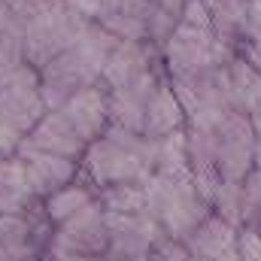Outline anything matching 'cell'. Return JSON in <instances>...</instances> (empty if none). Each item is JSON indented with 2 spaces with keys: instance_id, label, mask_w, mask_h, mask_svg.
Wrapping results in <instances>:
<instances>
[{
  "instance_id": "2e32d148",
  "label": "cell",
  "mask_w": 261,
  "mask_h": 261,
  "mask_svg": "<svg viewBox=\"0 0 261 261\" xmlns=\"http://www.w3.org/2000/svg\"><path fill=\"white\" fill-rule=\"evenodd\" d=\"M152 173L167 176V179H192V167H189V152H186V128L155 140V161H152Z\"/></svg>"
},
{
  "instance_id": "4316f807",
  "label": "cell",
  "mask_w": 261,
  "mask_h": 261,
  "mask_svg": "<svg viewBox=\"0 0 261 261\" xmlns=\"http://www.w3.org/2000/svg\"><path fill=\"white\" fill-rule=\"evenodd\" d=\"M237 252H240V261H261V234L255 228L237 231Z\"/></svg>"
},
{
  "instance_id": "cb8c5ba5",
  "label": "cell",
  "mask_w": 261,
  "mask_h": 261,
  "mask_svg": "<svg viewBox=\"0 0 261 261\" xmlns=\"http://www.w3.org/2000/svg\"><path fill=\"white\" fill-rule=\"evenodd\" d=\"M176 24H179V18H176L173 12H167V9L155 6V9H152V15L146 18V43H152L155 49H161V46L170 40V34L176 31Z\"/></svg>"
},
{
  "instance_id": "4dcf8cb0",
  "label": "cell",
  "mask_w": 261,
  "mask_h": 261,
  "mask_svg": "<svg viewBox=\"0 0 261 261\" xmlns=\"http://www.w3.org/2000/svg\"><path fill=\"white\" fill-rule=\"evenodd\" d=\"M249 31L261 34V0H249Z\"/></svg>"
},
{
  "instance_id": "e575fe53",
  "label": "cell",
  "mask_w": 261,
  "mask_h": 261,
  "mask_svg": "<svg viewBox=\"0 0 261 261\" xmlns=\"http://www.w3.org/2000/svg\"><path fill=\"white\" fill-rule=\"evenodd\" d=\"M94 3H97V6H100L103 12H110V9H116V6H119L122 0H94Z\"/></svg>"
},
{
  "instance_id": "ba28073f",
  "label": "cell",
  "mask_w": 261,
  "mask_h": 261,
  "mask_svg": "<svg viewBox=\"0 0 261 261\" xmlns=\"http://www.w3.org/2000/svg\"><path fill=\"white\" fill-rule=\"evenodd\" d=\"M213 213L210 200L197 195V189L192 186V179H179L167 200L161 203V210L155 213V219L161 222V231L167 237H176V240H186L197 225Z\"/></svg>"
},
{
  "instance_id": "30bf717a",
  "label": "cell",
  "mask_w": 261,
  "mask_h": 261,
  "mask_svg": "<svg viewBox=\"0 0 261 261\" xmlns=\"http://www.w3.org/2000/svg\"><path fill=\"white\" fill-rule=\"evenodd\" d=\"M21 161H24V173H28V192L37 200H43L52 192L79 179V161H73V158L37 152V155H24Z\"/></svg>"
},
{
  "instance_id": "603a6c76",
  "label": "cell",
  "mask_w": 261,
  "mask_h": 261,
  "mask_svg": "<svg viewBox=\"0 0 261 261\" xmlns=\"http://www.w3.org/2000/svg\"><path fill=\"white\" fill-rule=\"evenodd\" d=\"M0 192H12V195L31 197V192H28L24 161H21L18 155H6V158H0ZM34 200H37V197H34Z\"/></svg>"
},
{
  "instance_id": "e0dca14e",
  "label": "cell",
  "mask_w": 261,
  "mask_h": 261,
  "mask_svg": "<svg viewBox=\"0 0 261 261\" xmlns=\"http://www.w3.org/2000/svg\"><path fill=\"white\" fill-rule=\"evenodd\" d=\"M97 203L110 216H140V213H149L143 179H130V182H116V186L97 189Z\"/></svg>"
},
{
  "instance_id": "4fadbf2b",
  "label": "cell",
  "mask_w": 261,
  "mask_h": 261,
  "mask_svg": "<svg viewBox=\"0 0 261 261\" xmlns=\"http://www.w3.org/2000/svg\"><path fill=\"white\" fill-rule=\"evenodd\" d=\"M206 6H210L213 34L237 55L243 40L252 34L249 31V0H206Z\"/></svg>"
},
{
  "instance_id": "5bb4252c",
  "label": "cell",
  "mask_w": 261,
  "mask_h": 261,
  "mask_svg": "<svg viewBox=\"0 0 261 261\" xmlns=\"http://www.w3.org/2000/svg\"><path fill=\"white\" fill-rule=\"evenodd\" d=\"M182 243L189 246V252H192L195 261H216L225 249H231L237 243V228H231L225 219L210 213Z\"/></svg>"
},
{
  "instance_id": "d6986e66",
  "label": "cell",
  "mask_w": 261,
  "mask_h": 261,
  "mask_svg": "<svg viewBox=\"0 0 261 261\" xmlns=\"http://www.w3.org/2000/svg\"><path fill=\"white\" fill-rule=\"evenodd\" d=\"M186 152H189V167H216V152H219V134L216 130L186 128Z\"/></svg>"
},
{
  "instance_id": "836d02e7",
  "label": "cell",
  "mask_w": 261,
  "mask_h": 261,
  "mask_svg": "<svg viewBox=\"0 0 261 261\" xmlns=\"http://www.w3.org/2000/svg\"><path fill=\"white\" fill-rule=\"evenodd\" d=\"M249 116V122H252V128H255V134H261V103L252 110V113H246Z\"/></svg>"
},
{
  "instance_id": "f1b7e54d",
  "label": "cell",
  "mask_w": 261,
  "mask_h": 261,
  "mask_svg": "<svg viewBox=\"0 0 261 261\" xmlns=\"http://www.w3.org/2000/svg\"><path fill=\"white\" fill-rule=\"evenodd\" d=\"M21 134L12 128L9 122H3L0 119V158H6V155H18V146H21Z\"/></svg>"
},
{
  "instance_id": "ac0fdd59",
  "label": "cell",
  "mask_w": 261,
  "mask_h": 261,
  "mask_svg": "<svg viewBox=\"0 0 261 261\" xmlns=\"http://www.w3.org/2000/svg\"><path fill=\"white\" fill-rule=\"evenodd\" d=\"M225 70H228V79H231V103H234V113H252L261 103V76L240 55H234Z\"/></svg>"
},
{
  "instance_id": "d590c367",
  "label": "cell",
  "mask_w": 261,
  "mask_h": 261,
  "mask_svg": "<svg viewBox=\"0 0 261 261\" xmlns=\"http://www.w3.org/2000/svg\"><path fill=\"white\" fill-rule=\"evenodd\" d=\"M258 234H261V228H258Z\"/></svg>"
},
{
  "instance_id": "d4e9b609",
  "label": "cell",
  "mask_w": 261,
  "mask_h": 261,
  "mask_svg": "<svg viewBox=\"0 0 261 261\" xmlns=\"http://www.w3.org/2000/svg\"><path fill=\"white\" fill-rule=\"evenodd\" d=\"M146 261H195V258H192V252H189V246H186L182 240L161 234V237L152 243Z\"/></svg>"
},
{
  "instance_id": "484cf974",
  "label": "cell",
  "mask_w": 261,
  "mask_h": 261,
  "mask_svg": "<svg viewBox=\"0 0 261 261\" xmlns=\"http://www.w3.org/2000/svg\"><path fill=\"white\" fill-rule=\"evenodd\" d=\"M176 18H179V24H186V28L213 31V21H210V6H206V0H186Z\"/></svg>"
},
{
  "instance_id": "f546056e",
  "label": "cell",
  "mask_w": 261,
  "mask_h": 261,
  "mask_svg": "<svg viewBox=\"0 0 261 261\" xmlns=\"http://www.w3.org/2000/svg\"><path fill=\"white\" fill-rule=\"evenodd\" d=\"M40 261H97V258H85V255H73V252H61V249H46L43 255H40Z\"/></svg>"
},
{
  "instance_id": "5b68a950",
  "label": "cell",
  "mask_w": 261,
  "mask_h": 261,
  "mask_svg": "<svg viewBox=\"0 0 261 261\" xmlns=\"http://www.w3.org/2000/svg\"><path fill=\"white\" fill-rule=\"evenodd\" d=\"M149 73H164L161 52L152 43H116L100 70V85L107 91L128 88Z\"/></svg>"
},
{
  "instance_id": "52a82bcc",
  "label": "cell",
  "mask_w": 261,
  "mask_h": 261,
  "mask_svg": "<svg viewBox=\"0 0 261 261\" xmlns=\"http://www.w3.org/2000/svg\"><path fill=\"white\" fill-rule=\"evenodd\" d=\"M37 152L79 161L82 152H85V140L73 130V125L67 122V116L61 113V110H49V113L34 125V130L21 140V146H18V158H24V155H37Z\"/></svg>"
},
{
  "instance_id": "1f68e13d",
  "label": "cell",
  "mask_w": 261,
  "mask_h": 261,
  "mask_svg": "<svg viewBox=\"0 0 261 261\" xmlns=\"http://www.w3.org/2000/svg\"><path fill=\"white\" fill-rule=\"evenodd\" d=\"M152 3L161 6V9H167V12H173V15H179V9H182L186 0H152Z\"/></svg>"
},
{
  "instance_id": "6da1fadb",
  "label": "cell",
  "mask_w": 261,
  "mask_h": 261,
  "mask_svg": "<svg viewBox=\"0 0 261 261\" xmlns=\"http://www.w3.org/2000/svg\"><path fill=\"white\" fill-rule=\"evenodd\" d=\"M155 161V140H146L137 130L107 125L103 137L91 140L79 158V176L94 189H107L116 182L146 179Z\"/></svg>"
},
{
  "instance_id": "d6a6232c",
  "label": "cell",
  "mask_w": 261,
  "mask_h": 261,
  "mask_svg": "<svg viewBox=\"0 0 261 261\" xmlns=\"http://www.w3.org/2000/svg\"><path fill=\"white\" fill-rule=\"evenodd\" d=\"M252 170H261V134L252 143Z\"/></svg>"
},
{
  "instance_id": "8992f818",
  "label": "cell",
  "mask_w": 261,
  "mask_h": 261,
  "mask_svg": "<svg viewBox=\"0 0 261 261\" xmlns=\"http://www.w3.org/2000/svg\"><path fill=\"white\" fill-rule=\"evenodd\" d=\"M107 234H110L107 258L140 261L149 255L152 243L164 231H161V222L152 213H140V216H110L107 213Z\"/></svg>"
},
{
  "instance_id": "44dd1931",
  "label": "cell",
  "mask_w": 261,
  "mask_h": 261,
  "mask_svg": "<svg viewBox=\"0 0 261 261\" xmlns=\"http://www.w3.org/2000/svg\"><path fill=\"white\" fill-rule=\"evenodd\" d=\"M97 24H100L116 43H146V28H143L137 18L125 15L122 9H110V12H103V15L97 18Z\"/></svg>"
},
{
  "instance_id": "83f0119b",
  "label": "cell",
  "mask_w": 261,
  "mask_h": 261,
  "mask_svg": "<svg viewBox=\"0 0 261 261\" xmlns=\"http://www.w3.org/2000/svg\"><path fill=\"white\" fill-rule=\"evenodd\" d=\"M237 55L261 76V34H249V37L243 40V46L237 49Z\"/></svg>"
},
{
  "instance_id": "7c38bea8",
  "label": "cell",
  "mask_w": 261,
  "mask_h": 261,
  "mask_svg": "<svg viewBox=\"0 0 261 261\" xmlns=\"http://www.w3.org/2000/svg\"><path fill=\"white\" fill-rule=\"evenodd\" d=\"M46 113L49 110L40 97V88H0V119L9 122L21 137H28Z\"/></svg>"
},
{
  "instance_id": "8fae6325",
  "label": "cell",
  "mask_w": 261,
  "mask_h": 261,
  "mask_svg": "<svg viewBox=\"0 0 261 261\" xmlns=\"http://www.w3.org/2000/svg\"><path fill=\"white\" fill-rule=\"evenodd\" d=\"M182 128H186V110H182V103H179L173 85L164 79V82L152 91V97H149V103H146L143 137H146V140H161V137H170V134H176V130H182Z\"/></svg>"
},
{
  "instance_id": "7402d4cb",
  "label": "cell",
  "mask_w": 261,
  "mask_h": 261,
  "mask_svg": "<svg viewBox=\"0 0 261 261\" xmlns=\"http://www.w3.org/2000/svg\"><path fill=\"white\" fill-rule=\"evenodd\" d=\"M243 228H261V170H252L243 182Z\"/></svg>"
},
{
  "instance_id": "9a60e30c",
  "label": "cell",
  "mask_w": 261,
  "mask_h": 261,
  "mask_svg": "<svg viewBox=\"0 0 261 261\" xmlns=\"http://www.w3.org/2000/svg\"><path fill=\"white\" fill-rule=\"evenodd\" d=\"M94 197H97V189L79 176L76 182H70L64 189L52 192L49 197H43V213L52 222V228H58V225H64L67 219H73L76 213H82Z\"/></svg>"
},
{
  "instance_id": "7a4b0ae2",
  "label": "cell",
  "mask_w": 261,
  "mask_h": 261,
  "mask_svg": "<svg viewBox=\"0 0 261 261\" xmlns=\"http://www.w3.org/2000/svg\"><path fill=\"white\" fill-rule=\"evenodd\" d=\"M158 52H161L164 76L170 82L189 79L210 67H225L234 58V49H228L213 31H197V28H186V24H176V31Z\"/></svg>"
},
{
  "instance_id": "3957f363",
  "label": "cell",
  "mask_w": 261,
  "mask_h": 261,
  "mask_svg": "<svg viewBox=\"0 0 261 261\" xmlns=\"http://www.w3.org/2000/svg\"><path fill=\"white\" fill-rule=\"evenodd\" d=\"M52 249L61 252H73V255H85V258H107L110 249V234H107V213L97 203V197L76 213L73 219H67L64 225H58L52 231Z\"/></svg>"
},
{
  "instance_id": "9c48e42d",
  "label": "cell",
  "mask_w": 261,
  "mask_h": 261,
  "mask_svg": "<svg viewBox=\"0 0 261 261\" xmlns=\"http://www.w3.org/2000/svg\"><path fill=\"white\" fill-rule=\"evenodd\" d=\"M61 113L67 116V122L73 125V130L85 140V146L97 137H103V130L110 125V107H107V88L97 85H85L79 88L73 97H67V103L61 107Z\"/></svg>"
},
{
  "instance_id": "277c9868",
  "label": "cell",
  "mask_w": 261,
  "mask_h": 261,
  "mask_svg": "<svg viewBox=\"0 0 261 261\" xmlns=\"http://www.w3.org/2000/svg\"><path fill=\"white\" fill-rule=\"evenodd\" d=\"M219 152H216V170L222 182H243L252 173V143L255 128L246 113H228V119L219 125Z\"/></svg>"
},
{
  "instance_id": "ffe728a7",
  "label": "cell",
  "mask_w": 261,
  "mask_h": 261,
  "mask_svg": "<svg viewBox=\"0 0 261 261\" xmlns=\"http://www.w3.org/2000/svg\"><path fill=\"white\" fill-rule=\"evenodd\" d=\"M210 206L231 228H237V231L243 228V192H240V182H222L216 189L213 200H210Z\"/></svg>"
}]
</instances>
